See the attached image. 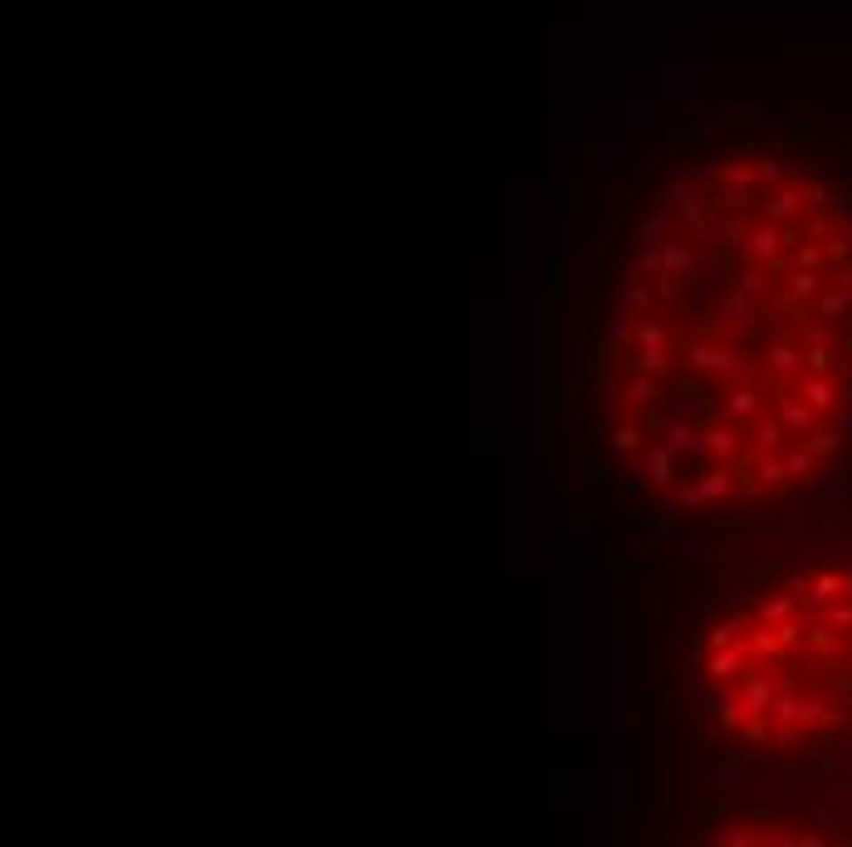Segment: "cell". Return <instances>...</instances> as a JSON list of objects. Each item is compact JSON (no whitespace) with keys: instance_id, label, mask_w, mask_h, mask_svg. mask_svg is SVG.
I'll return each instance as SVG.
<instances>
[{"instance_id":"obj_12","label":"cell","mask_w":852,"mask_h":847,"mask_svg":"<svg viewBox=\"0 0 852 847\" xmlns=\"http://www.w3.org/2000/svg\"><path fill=\"white\" fill-rule=\"evenodd\" d=\"M662 270H666V275H691V270H695L691 246H676V240H671V246H662Z\"/></svg>"},{"instance_id":"obj_17","label":"cell","mask_w":852,"mask_h":847,"mask_svg":"<svg viewBox=\"0 0 852 847\" xmlns=\"http://www.w3.org/2000/svg\"><path fill=\"white\" fill-rule=\"evenodd\" d=\"M627 397H632L637 407H652V402H656V397H662V392H656V383H652V377L642 373V377H632V387H627Z\"/></svg>"},{"instance_id":"obj_14","label":"cell","mask_w":852,"mask_h":847,"mask_svg":"<svg viewBox=\"0 0 852 847\" xmlns=\"http://www.w3.org/2000/svg\"><path fill=\"white\" fill-rule=\"evenodd\" d=\"M676 549H681V563H686V569H701L711 539H705V534H681V539H676Z\"/></svg>"},{"instance_id":"obj_24","label":"cell","mask_w":852,"mask_h":847,"mask_svg":"<svg viewBox=\"0 0 852 847\" xmlns=\"http://www.w3.org/2000/svg\"><path fill=\"white\" fill-rule=\"evenodd\" d=\"M637 260H642V270H656V265H662V246H647V240H642V255H637Z\"/></svg>"},{"instance_id":"obj_1","label":"cell","mask_w":852,"mask_h":847,"mask_svg":"<svg viewBox=\"0 0 852 847\" xmlns=\"http://www.w3.org/2000/svg\"><path fill=\"white\" fill-rule=\"evenodd\" d=\"M686 367H691V373H715V377H744L750 373V363H744V353L735 343H720V348L691 343L686 348Z\"/></svg>"},{"instance_id":"obj_20","label":"cell","mask_w":852,"mask_h":847,"mask_svg":"<svg viewBox=\"0 0 852 847\" xmlns=\"http://www.w3.org/2000/svg\"><path fill=\"white\" fill-rule=\"evenodd\" d=\"M769 739V725H764V715H750L744 720V745H764Z\"/></svg>"},{"instance_id":"obj_8","label":"cell","mask_w":852,"mask_h":847,"mask_svg":"<svg viewBox=\"0 0 852 847\" xmlns=\"http://www.w3.org/2000/svg\"><path fill=\"white\" fill-rule=\"evenodd\" d=\"M676 461H681V456L671 451V446H652V451H647V465H642V475L652 485H671V475H676Z\"/></svg>"},{"instance_id":"obj_26","label":"cell","mask_w":852,"mask_h":847,"mask_svg":"<svg viewBox=\"0 0 852 847\" xmlns=\"http://www.w3.org/2000/svg\"><path fill=\"white\" fill-rule=\"evenodd\" d=\"M564 255H578V221L564 226Z\"/></svg>"},{"instance_id":"obj_16","label":"cell","mask_w":852,"mask_h":847,"mask_svg":"<svg viewBox=\"0 0 852 847\" xmlns=\"http://www.w3.org/2000/svg\"><path fill=\"white\" fill-rule=\"evenodd\" d=\"M789 612H793V593L789 598H764L760 602V622H784Z\"/></svg>"},{"instance_id":"obj_25","label":"cell","mask_w":852,"mask_h":847,"mask_svg":"<svg viewBox=\"0 0 852 847\" xmlns=\"http://www.w3.org/2000/svg\"><path fill=\"white\" fill-rule=\"evenodd\" d=\"M656 299H666V304H676V299H681V285H676V279H662V285H656Z\"/></svg>"},{"instance_id":"obj_21","label":"cell","mask_w":852,"mask_h":847,"mask_svg":"<svg viewBox=\"0 0 852 847\" xmlns=\"http://www.w3.org/2000/svg\"><path fill=\"white\" fill-rule=\"evenodd\" d=\"M637 441H642V432H637V426H617V432H613V446H617V451H632Z\"/></svg>"},{"instance_id":"obj_7","label":"cell","mask_w":852,"mask_h":847,"mask_svg":"<svg viewBox=\"0 0 852 847\" xmlns=\"http://www.w3.org/2000/svg\"><path fill=\"white\" fill-rule=\"evenodd\" d=\"M744 657H750V651H744L740 641H735V647H715L711 657H705V671H711L715 681H730L744 671Z\"/></svg>"},{"instance_id":"obj_6","label":"cell","mask_w":852,"mask_h":847,"mask_svg":"<svg viewBox=\"0 0 852 847\" xmlns=\"http://www.w3.org/2000/svg\"><path fill=\"white\" fill-rule=\"evenodd\" d=\"M744 426L754 432V441H760L764 451H774V446H784V441H789V426L779 422V412H754Z\"/></svg>"},{"instance_id":"obj_18","label":"cell","mask_w":852,"mask_h":847,"mask_svg":"<svg viewBox=\"0 0 852 847\" xmlns=\"http://www.w3.org/2000/svg\"><path fill=\"white\" fill-rule=\"evenodd\" d=\"M676 230V221H666V216H652V221H642V240L647 246H656V240H666Z\"/></svg>"},{"instance_id":"obj_11","label":"cell","mask_w":852,"mask_h":847,"mask_svg":"<svg viewBox=\"0 0 852 847\" xmlns=\"http://www.w3.org/2000/svg\"><path fill=\"white\" fill-rule=\"evenodd\" d=\"M705 446H711V456H720V461L740 456V436H735V422H715L711 432H705Z\"/></svg>"},{"instance_id":"obj_2","label":"cell","mask_w":852,"mask_h":847,"mask_svg":"<svg viewBox=\"0 0 852 847\" xmlns=\"http://www.w3.org/2000/svg\"><path fill=\"white\" fill-rule=\"evenodd\" d=\"M730 471H701L695 475V485H686V490H676V504H715L730 495Z\"/></svg>"},{"instance_id":"obj_4","label":"cell","mask_w":852,"mask_h":847,"mask_svg":"<svg viewBox=\"0 0 852 847\" xmlns=\"http://www.w3.org/2000/svg\"><path fill=\"white\" fill-rule=\"evenodd\" d=\"M662 436H666V446H671L676 456H695V461H701V456H711V446H705V432H701V426L671 422Z\"/></svg>"},{"instance_id":"obj_23","label":"cell","mask_w":852,"mask_h":847,"mask_svg":"<svg viewBox=\"0 0 852 847\" xmlns=\"http://www.w3.org/2000/svg\"><path fill=\"white\" fill-rule=\"evenodd\" d=\"M627 118H632L627 128H652V118H656V113H652V109H642V103H632V109H627Z\"/></svg>"},{"instance_id":"obj_22","label":"cell","mask_w":852,"mask_h":847,"mask_svg":"<svg viewBox=\"0 0 852 847\" xmlns=\"http://www.w3.org/2000/svg\"><path fill=\"white\" fill-rule=\"evenodd\" d=\"M578 490H583V495H593V490H598V465H593V461L578 465Z\"/></svg>"},{"instance_id":"obj_19","label":"cell","mask_w":852,"mask_h":847,"mask_svg":"<svg viewBox=\"0 0 852 847\" xmlns=\"http://www.w3.org/2000/svg\"><path fill=\"white\" fill-rule=\"evenodd\" d=\"M715 837H720V843H730V847H744V843H760V833H744V827H740V823H730V827H720V833H715Z\"/></svg>"},{"instance_id":"obj_15","label":"cell","mask_w":852,"mask_h":847,"mask_svg":"<svg viewBox=\"0 0 852 847\" xmlns=\"http://www.w3.org/2000/svg\"><path fill=\"white\" fill-rule=\"evenodd\" d=\"M740 632H744V617H730V622H715L711 627V647H735V641H740Z\"/></svg>"},{"instance_id":"obj_10","label":"cell","mask_w":852,"mask_h":847,"mask_svg":"<svg viewBox=\"0 0 852 847\" xmlns=\"http://www.w3.org/2000/svg\"><path fill=\"white\" fill-rule=\"evenodd\" d=\"M652 304H656V289L647 285V279L623 285V299H617V309H623V314H652Z\"/></svg>"},{"instance_id":"obj_3","label":"cell","mask_w":852,"mask_h":847,"mask_svg":"<svg viewBox=\"0 0 852 847\" xmlns=\"http://www.w3.org/2000/svg\"><path fill=\"white\" fill-rule=\"evenodd\" d=\"M637 363H642V373H662L666 367V334L656 324H637Z\"/></svg>"},{"instance_id":"obj_27","label":"cell","mask_w":852,"mask_h":847,"mask_svg":"<svg viewBox=\"0 0 852 847\" xmlns=\"http://www.w3.org/2000/svg\"><path fill=\"white\" fill-rule=\"evenodd\" d=\"M725 608H735V598H730V593H725V598L715 593V598H711V612H725Z\"/></svg>"},{"instance_id":"obj_5","label":"cell","mask_w":852,"mask_h":847,"mask_svg":"<svg viewBox=\"0 0 852 847\" xmlns=\"http://www.w3.org/2000/svg\"><path fill=\"white\" fill-rule=\"evenodd\" d=\"M715 412H720V422H750V416L760 412V392H754V387H730Z\"/></svg>"},{"instance_id":"obj_9","label":"cell","mask_w":852,"mask_h":847,"mask_svg":"<svg viewBox=\"0 0 852 847\" xmlns=\"http://www.w3.org/2000/svg\"><path fill=\"white\" fill-rule=\"evenodd\" d=\"M740 706H744V720L764 715V710L774 706V686L764 676H750V681H744V690H740Z\"/></svg>"},{"instance_id":"obj_13","label":"cell","mask_w":852,"mask_h":847,"mask_svg":"<svg viewBox=\"0 0 852 847\" xmlns=\"http://www.w3.org/2000/svg\"><path fill=\"white\" fill-rule=\"evenodd\" d=\"M681 412H686L681 402H671V397H656V402H652V416H647V426H652V432H666L671 422H681Z\"/></svg>"}]
</instances>
